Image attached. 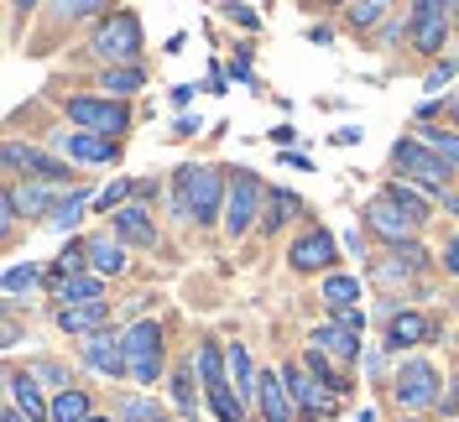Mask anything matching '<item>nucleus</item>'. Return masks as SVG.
Segmentation results:
<instances>
[{
    "label": "nucleus",
    "mask_w": 459,
    "mask_h": 422,
    "mask_svg": "<svg viewBox=\"0 0 459 422\" xmlns=\"http://www.w3.org/2000/svg\"><path fill=\"white\" fill-rule=\"evenodd\" d=\"M230 198V177H220V168H178L168 183V203L178 220H194V225H220V209Z\"/></svg>",
    "instance_id": "obj_1"
},
{
    "label": "nucleus",
    "mask_w": 459,
    "mask_h": 422,
    "mask_svg": "<svg viewBox=\"0 0 459 422\" xmlns=\"http://www.w3.org/2000/svg\"><path fill=\"white\" fill-rule=\"evenodd\" d=\"M194 366H199V381H204V401H209V412L220 422H246V401L235 392V381H230V349H220L214 339H204L199 355H194Z\"/></svg>",
    "instance_id": "obj_2"
},
{
    "label": "nucleus",
    "mask_w": 459,
    "mask_h": 422,
    "mask_svg": "<svg viewBox=\"0 0 459 422\" xmlns=\"http://www.w3.org/2000/svg\"><path fill=\"white\" fill-rule=\"evenodd\" d=\"M392 168H397V177L418 183L423 194H444V183L455 177V168H449L423 136H402L397 146H392Z\"/></svg>",
    "instance_id": "obj_3"
},
{
    "label": "nucleus",
    "mask_w": 459,
    "mask_h": 422,
    "mask_svg": "<svg viewBox=\"0 0 459 422\" xmlns=\"http://www.w3.org/2000/svg\"><path fill=\"white\" fill-rule=\"evenodd\" d=\"M120 339H126V366L136 375V386H152V381L162 375V323L131 318V329Z\"/></svg>",
    "instance_id": "obj_4"
},
{
    "label": "nucleus",
    "mask_w": 459,
    "mask_h": 422,
    "mask_svg": "<svg viewBox=\"0 0 459 422\" xmlns=\"http://www.w3.org/2000/svg\"><path fill=\"white\" fill-rule=\"evenodd\" d=\"M63 110H68V120L79 131H100V136H110V141L131 125V110L120 99H105V94H68Z\"/></svg>",
    "instance_id": "obj_5"
},
{
    "label": "nucleus",
    "mask_w": 459,
    "mask_h": 422,
    "mask_svg": "<svg viewBox=\"0 0 459 422\" xmlns=\"http://www.w3.org/2000/svg\"><path fill=\"white\" fill-rule=\"evenodd\" d=\"M136 53H142V22H136V11H110L94 27V57H105V63H136Z\"/></svg>",
    "instance_id": "obj_6"
},
{
    "label": "nucleus",
    "mask_w": 459,
    "mask_h": 422,
    "mask_svg": "<svg viewBox=\"0 0 459 422\" xmlns=\"http://www.w3.org/2000/svg\"><path fill=\"white\" fill-rule=\"evenodd\" d=\"M230 177V198H225V235L230 240H240L246 229L256 225V214H261V177L256 172H246V168H235V172H225Z\"/></svg>",
    "instance_id": "obj_7"
},
{
    "label": "nucleus",
    "mask_w": 459,
    "mask_h": 422,
    "mask_svg": "<svg viewBox=\"0 0 459 422\" xmlns=\"http://www.w3.org/2000/svg\"><path fill=\"white\" fill-rule=\"evenodd\" d=\"M397 407H407V412H423V407H433V401H444L438 396V370H433V360L429 355H412V360H402V370H397Z\"/></svg>",
    "instance_id": "obj_8"
},
{
    "label": "nucleus",
    "mask_w": 459,
    "mask_h": 422,
    "mask_svg": "<svg viewBox=\"0 0 459 422\" xmlns=\"http://www.w3.org/2000/svg\"><path fill=\"white\" fill-rule=\"evenodd\" d=\"M0 162H5L11 177H48V183H57V188H68V183H74V168H68V162H57V157L37 151V146H27V141H5Z\"/></svg>",
    "instance_id": "obj_9"
},
{
    "label": "nucleus",
    "mask_w": 459,
    "mask_h": 422,
    "mask_svg": "<svg viewBox=\"0 0 459 422\" xmlns=\"http://www.w3.org/2000/svg\"><path fill=\"white\" fill-rule=\"evenodd\" d=\"M449 27H455V11H449L444 0H412L407 31H412V47H418V53H444Z\"/></svg>",
    "instance_id": "obj_10"
},
{
    "label": "nucleus",
    "mask_w": 459,
    "mask_h": 422,
    "mask_svg": "<svg viewBox=\"0 0 459 422\" xmlns=\"http://www.w3.org/2000/svg\"><path fill=\"white\" fill-rule=\"evenodd\" d=\"M366 225H371V235H381L386 245H412V235L423 229L392 194H376L371 203H366Z\"/></svg>",
    "instance_id": "obj_11"
},
{
    "label": "nucleus",
    "mask_w": 459,
    "mask_h": 422,
    "mask_svg": "<svg viewBox=\"0 0 459 422\" xmlns=\"http://www.w3.org/2000/svg\"><path fill=\"white\" fill-rule=\"evenodd\" d=\"M287 261H292V271H329L334 261H340V245H334V235L329 229H303L298 240H292V251H287Z\"/></svg>",
    "instance_id": "obj_12"
},
{
    "label": "nucleus",
    "mask_w": 459,
    "mask_h": 422,
    "mask_svg": "<svg viewBox=\"0 0 459 422\" xmlns=\"http://www.w3.org/2000/svg\"><path fill=\"white\" fill-rule=\"evenodd\" d=\"M79 355H84L89 370H100V375H110V381L131 375V366H126V339L110 334V329H94V334L79 344Z\"/></svg>",
    "instance_id": "obj_13"
},
{
    "label": "nucleus",
    "mask_w": 459,
    "mask_h": 422,
    "mask_svg": "<svg viewBox=\"0 0 459 422\" xmlns=\"http://www.w3.org/2000/svg\"><path fill=\"white\" fill-rule=\"evenodd\" d=\"M282 381H287V392H292V407H298L303 418H324V412L334 407V396L318 386V375L308 366H298V360L282 366Z\"/></svg>",
    "instance_id": "obj_14"
},
{
    "label": "nucleus",
    "mask_w": 459,
    "mask_h": 422,
    "mask_svg": "<svg viewBox=\"0 0 459 422\" xmlns=\"http://www.w3.org/2000/svg\"><path fill=\"white\" fill-rule=\"evenodd\" d=\"M53 146L63 157H74V162H89V168H94V162L105 168V162L120 157V146H115L110 136H100V131H63V136H53Z\"/></svg>",
    "instance_id": "obj_15"
},
{
    "label": "nucleus",
    "mask_w": 459,
    "mask_h": 422,
    "mask_svg": "<svg viewBox=\"0 0 459 422\" xmlns=\"http://www.w3.org/2000/svg\"><path fill=\"white\" fill-rule=\"evenodd\" d=\"M110 229L126 245H136V251H152L157 245V225H152V214H146L142 203H120L110 214Z\"/></svg>",
    "instance_id": "obj_16"
},
{
    "label": "nucleus",
    "mask_w": 459,
    "mask_h": 422,
    "mask_svg": "<svg viewBox=\"0 0 459 422\" xmlns=\"http://www.w3.org/2000/svg\"><path fill=\"white\" fill-rule=\"evenodd\" d=\"M105 318H110V303H105V297H84V303H63V308H57V329L89 339L94 329H105Z\"/></svg>",
    "instance_id": "obj_17"
},
{
    "label": "nucleus",
    "mask_w": 459,
    "mask_h": 422,
    "mask_svg": "<svg viewBox=\"0 0 459 422\" xmlns=\"http://www.w3.org/2000/svg\"><path fill=\"white\" fill-rule=\"evenodd\" d=\"M308 344H318L324 355H334L340 366H350V360L360 355V329H350V323H340V318H329V323H318L314 329Z\"/></svg>",
    "instance_id": "obj_18"
},
{
    "label": "nucleus",
    "mask_w": 459,
    "mask_h": 422,
    "mask_svg": "<svg viewBox=\"0 0 459 422\" xmlns=\"http://www.w3.org/2000/svg\"><path fill=\"white\" fill-rule=\"evenodd\" d=\"M429 339H433V323L423 313L397 308L386 318V349H412V344H429Z\"/></svg>",
    "instance_id": "obj_19"
},
{
    "label": "nucleus",
    "mask_w": 459,
    "mask_h": 422,
    "mask_svg": "<svg viewBox=\"0 0 459 422\" xmlns=\"http://www.w3.org/2000/svg\"><path fill=\"white\" fill-rule=\"evenodd\" d=\"M256 407H261V418L266 422H292V392H287V381H282V370H261V392H256Z\"/></svg>",
    "instance_id": "obj_20"
},
{
    "label": "nucleus",
    "mask_w": 459,
    "mask_h": 422,
    "mask_svg": "<svg viewBox=\"0 0 459 422\" xmlns=\"http://www.w3.org/2000/svg\"><path fill=\"white\" fill-rule=\"evenodd\" d=\"M48 297L57 308L63 303H84V297H105V277L100 271H74V277H48Z\"/></svg>",
    "instance_id": "obj_21"
},
{
    "label": "nucleus",
    "mask_w": 459,
    "mask_h": 422,
    "mask_svg": "<svg viewBox=\"0 0 459 422\" xmlns=\"http://www.w3.org/2000/svg\"><path fill=\"white\" fill-rule=\"evenodd\" d=\"M89 261L100 277H126V240L120 235H89Z\"/></svg>",
    "instance_id": "obj_22"
},
{
    "label": "nucleus",
    "mask_w": 459,
    "mask_h": 422,
    "mask_svg": "<svg viewBox=\"0 0 459 422\" xmlns=\"http://www.w3.org/2000/svg\"><path fill=\"white\" fill-rule=\"evenodd\" d=\"M11 396H16V407L27 412L31 422H53V407L42 401V381H37V370H22V375H11Z\"/></svg>",
    "instance_id": "obj_23"
},
{
    "label": "nucleus",
    "mask_w": 459,
    "mask_h": 422,
    "mask_svg": "<svg viewBox=\"0 0 459 422\" xmlns=\"http://www.w3.org/2000/svg\"><path fill=\"white\" fill-rule=\"evenodd\" d=\"M230 381H235V392H240L246 407L256 401L261 375H256V360H251V349H246V344H230Z\"/></svg>",
    "instance_id": "obj_24"
},
{
    "label": "nucleus",
    "mask_w": 459,
    "mask_h": 422,
    "mask_svg": "<svg viewBox=\"0 0 459 422\" xmlns=\"http://www.w3.org/2000/svg\"><path fill=\"white\" fill-rule=\"evenodd\" d=\"M57 183H48V177H31L27 188H16V203H22V214L27 220H42V214H53V203H57Z\"/></svg>",
    "instance_id": "obj_25"
},
{
    "label": "nucleus",
    "mask_w": 459,
    "mask_h": 422,
    "mask_svg": "<svg viewBox=\"0 0 459 422\" xmlns=\"http://www.w3.org/2000/svg\"><path fill=\"white\" fill-rule=\"evenodd\" d=\"M303 366L314 370L318 386H324L329 396H344V392H350V386H344V370H334V355H324L318 344H308V349H303Z\"/></svg>",
    "instance_id": "obj_26"
},
{
    "label": "nucleus",
    "mask_w": 459,
    "mask_h": 422,
    "mask_svg": "<svg viewBox=\"0 0 459 422\" xmlns=\"http://www.w3.org/2000/svg\"><path fill=\"white\" fill-rule=\"evenodd\" d=\"M303 214V198L287 194V188H277V194H266V214H261V229L272 235V229H282L287 220H298Z\"/></svg>",
    "instance_id": "obj_27"
},
{
    "label": "nucleus",
    "mask_w": 459,
    "mask_h": 422,
    "mask_svg": "<svg viewBox=\"0 0 459 422\" xmlns=\"http://www.w3.org/2000/svg\"><path fill=\"white\" fill-rule=\"evenodd\" d=\"M194 370L199 366H178L172 370V401H178V418H194V412H199V386L204 381H194Z\"/></svg>",
    "instance_id": "obj_28"
},
{
    "label": "nucleus",
    "mask_w": 459,
    "mask_h": 422,
    "mask_svg": "<svg viewBox=\"0 0 459 422\" xmlns=\"http://www.w3.org/2000/svg\"><path fill=\"white\" fill-rule=\"evenodd\" d=\"M94 407H89V392H79V386H68V392L53 396V422H84Z\"/></svg>",
    "instance_id": "obj_29"
},
{
    "label": "nucleus",
    "mask_w": 459,
    "mask_h": 422,
    "mask_svg": "<svg viewBox=\"0 0 459 422\" xmlns=\"http://www.w3.org/2000/svg\"><path fill=\"white\" fill-rule=\"evenodd\" d=\"M84 209H89V188H74L68 198H57V203H53V214H48V220H53V229H74Z\"/></svg>",
    "instance_id": "obj_30"
},
{
    "label": "nucleus",
    "mask_w": 459,
    "mask_h": 422,
    "mask_svg": "<svg viewBox=\"0 0 459 422\" xmlns=\"http://www.w3.org/2000/svg\"><path fill=\"white\" fill-rule=\"evenodd\" d=\"M324 297H329V308H355V297H360V281H355V277H340V271H329V277H324Z\"/></svg>",
    "instance_id": "obj_31"
},
{
    "label": "nucleus",
    "mask_w": 459,
    "mask_h": 422,
    "mask_svg": "<svg viewBox=\"0 0 459 422\" xmlns=\"http://www.w3.org/2000/svg\"><path fill=\"white\" fill-rule=\"evenodd\" d=\"M381 194H392V198H397V203L407 209V214H412V220H418V225H429V220H433V203H429L423 194H412L407 183H386Z\"/></svg>",
    "instance_id": "obj_32"
},
{
    "label": "nucleus",
    "mask_w": 459,
    "mask_h": 422,
    "mask_svg": "<svg viewBox=\"0 0 459 422\" xmlns=\"http://www.w3.org/2000/svg\"><path fill=\"white\" fill-rule=\"evenodd\" d=\"M392 11V0H350L344 5V16H350V27H360V31H371L381 16Z\"/></svg>",
    "instance_id": "obj_33"
},
{
    "label": "nucleus",
    "mask_w": 459,
    "mask_h": 422,
    "mask_svg": "<svg viewBox=\"0 0 459 422\" xmlns=\"http://www.w3.org/2000/svg\"><path fill=\"white\" fill-rule=\"evenodd\" d=\"M84 261H89V240H74V245H63L53 255V271L48 277H74V271H84Z\"/></svg>",
    "instance_id": "obj_34"
},
{
    "label": "nucleus",
    "mask_w": 459,
    "mask_h": 422,
    "mask_svg": "<svg viewBox=\"0 0 459 422\" xmlns=\"http://www.w3.org/2000/svg\"><path fill=\"white\" fill-rule=\"evenodd\" d=\"M142 84H146L142 63H126V68H110V73H105V89H110V94H131V89H142Z\"/></svg>",
    "instance_id": "obj_35"
},
{
    "label": "nucleus",
    "mask_w": 459,
    "mask_h": 422,
    "mask_svg": "<svg viewBox=\"0 0 459 422\" xmlns=\"http://www.w3.org/2000/svg\"><path fill=\"white\" fill-rule=\"evenodd\" d=\"M37 287V266H11L5 271V281H0V292H5V303H16L22 292H31Z\"/></svg>",
    "instance_id": "obj_36"
},
{
    "label": "nucleus",
    "mask_w": 459,
    "mask_h": 422,
    "mask_svg": "<svg viewBox=\"0 0 459 422\" xmlns=\"http://www.w3.org/2000/svg\"><path fill=\"white\" fill-rule=\"evenodd\" d=\"M100 5H115V0H53V16L57 22H84Z\"/></svg>",
    "instance_id": "obj_37"
},
{
    "label": "nucleus",
    "mask_w": 459,
    "mask_h": 422,
    "mask_svg": "<svg viewBox=\"0 0 459 422\" xmlns=\"http://www.w3.org/2000/svg\"><path fill=\"white\" fill-rule=\"evenodd\" d=\"M423 141H429L433 151H438V157L459 172V131H433V125H429V131H423Z\"/></svg>",
    "instance_id": "obj_38"
},
{
    "label": "nucleus",
    "mask_w": 459,
    "mask_h": 422,
    "mask_svg": "<svg viewBox=\"0 0 459 422\" xmlns=\"http://www.w3.org/2000/svg\"><path fill=\"white\" fill-rule=\"evenodd\" d=\"M162 412H157V401H146V396H126L120 401V422H157Z\"/></svg>",
    "instance_id": "obj_39"
},
{
    "label": "nucleus",
    "mask_w": 459,
    "mask_h": 422,
    "mask_svg": "<svg viewBox=\"0 0 459 422\" xmlns=\"http://www.w3.org/2000/svg\"><path fill=\"white\" fill-rule=\"evenodd\" d=\"M126 194H131V183H126V177H120V183H110L105 194L94 198V214H115V209L126 203Z\"/></svg>",
    "instance_id": "obj_40"
},
{
    "label": "nucleus",
    "mask_w": 459,
    "mask_h": 422,
    "mask_svg": "<svg viewBox=\"0 0 459 422\" xmlns=\"http://www.w3.org/2000/svg\"><path fill=\"white\" fill-rule=\"evenodd\" d=\"M37 381H48L53 392H68V370L57 366V360H37Z\"/></svg>",
    "instance_id": "obj_41"
},
{
    "label": "nucleus",
    "mask_w": 459,
    "mask_h": 422,
    "mask_svg": "<svg viewBox=\"0 0 459 422\" xmlns=\"http://www.w3.org/2000/svg\"><path fill=\"white\" fill-rule=\"evenodd\" d=\"M449 79H455V57H438V63H433V73H429V94H433V89H444Z\"/></svg>",
    "instance_id": "obj_42"
},
{
    "label": "nucleus",
    "mask_w": 459,
    "mask_h": 422,
    "mask_svg": "<svg viewBox=\"0 0 459 422\" xmlns=\"http://www.w3.org/2000/svg\"><path fill=\"white\" fill-rule=\"evenodd\" d=\"M225 11H230V22H240V27H261V16L251 11V5H235V0H230Z\"/></svg>",
    "instance_id": "obj_43"
},
{
    "label": "nucleus",
    "mask_w": 459,
    "mask_h": 422,
    "mask_svg": "<svg viewBox=\"0 0 459 422\" xmlns=\"http://www.w3.org/2000/svg\"><path fill=\"white\" fill-rule=\"evenodd\" d=\"M444 271H449V277H459V235L444 245Z\"/></svg>",
    "instance_id": "obj_44"
},
{
    "label": "nucleus",
    "mask_w": 459,
    "mask_h": 422,
    "mask_svg": "<svg viewBox=\"0 0 459 422\" xmlns=\"http://www.w3.org/2000/svg\"><path fill=\"white\" fill-rule=\"evenodd\" d=\"M194 94H199V89L178 84V89H172V110H188V105H194Z\"/></svg>",
    "instance_id": "obj_45"
},
{
    "label": "nucleus",
    "mask_w": 459,
    "mask_h": 422,
    "mask_svg": "<svg viewBox=\"0 0 459 422\" xmlns=\"http://www.w3.org/2000/svg\"><path fill=\"white\" fill-rule=\"evenodd\" d=\"M334 141H340V146H355V141H360V125H344V131H340Z\"/></svg>",
    "instance_id": "obj_46"
},
{
    "label": "nucleus",
    "mask_w": 459,
    "mask_h": 422,
    "mask_svg": "<svg viewBox=\"0 0 459 422\" xmlns=\"http://www.w3.org/2000/svg\"><path fill=\"white\" fill-rule=\"evenodd\" d=\"M0 422H31V418H27V412H22V407H16V412L5 407V412H0Z\"/></svg>",
    "instance_id": "obj_47"
},
{
    "label": "nucleus",
    "mask_w": 459,
    "mask_h": 422,
    "mask_svg": "<svg viewBox=\"0 0 459 422\" xmlns=\"http://www.w3.org/2000/svg\"><path fill=\"white\" fill-rule=\"evenodd\" d=\"M37 11V0H16V16H31Z\"/></svg>",
    "instance_id": "obj_48"
},
{
    "label": "nucleus",
    "mask_w": 459,
    "mask_h": 422,
    "mask_svg": "<svg viewBox=\"0 0 459 422\" xmlns=\"http://www.w3.org/2000/svg\"><path fill=\"white\" fill-rule=\"evenodd\" d=\"M84 422H110V418H100V412H89V418Z\"/></svg>",
    "instance_id": "obj_49"
},
{
    "label": "nucleus",
    "mask_w": 459,
    "mask_h": 422,
    "mask_svg": "<svg viewBox=\"0 0 459 422\" xmlns=\"http://www.w3.org/2000/svg\"><path fill=\"white\" fill-rule=\"evenodd\" d=\"M449 110H455V120H459V94H455V99H449Z\"/></svg>",
    "instance_id": "obj_50"
},
{
    "label": "nucleus",
    "mask_w": 459,
    "mask_h": 422,
    "mask_svg": "<svg viewBox=\"0 0 459 422\" xmlns=\"http://www.w3.org/2000/svg\"><path fill=\"white\" fill-rule=\"evenodd\" d=\"M444 5H449V11H459V0H444Z\"/></svg>",
    "instance_id": "obj_51"
},
{
    "label": "nucleus",
    "mask_w": 459,
    "mask_h": 422,
    "mask_svg": "<svg viewBox=\"0 0 459 422\" xmlns=\"http://www.w3.org/2000/svg\"><path fill=\"white\" fill-rule=\"evenodd\" d=\"M157 422H168V418H157Z\"/></svg>",
    "instance_id": "obj_52"
},
{
    "label": "nucleus",
    "mask_w": 459,
    "mask_h": 422,
    "mask_svg": "<svg viewBox=\"0 0 459 422\" xmlns=\"http://www.w3.org/2000/svg\"><path fill=\"white\" fill-rule=\"evenodd\" d=\"M412 422H418V418H412Z\"/></svg>",
    "instance_id": "obj_53"
}]
</instances>
